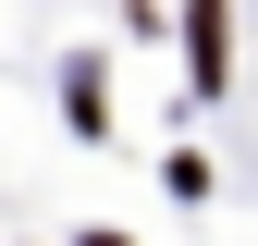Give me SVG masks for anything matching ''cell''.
Instances as JSON below:
<instances>
[{
	"mask_svg": "<svg viewBox=\"0 0 258 246\" xmlns=\"http://www.w3.org/2000/svg\"><path fill=\"white\" fill-rule=\"evenodd\" d=\"M184 61H197V86H221V0L184 13Z\"/></svg>",
	"mask_w": 258,
	"mask_h": 246,
	"instance_id": "obj_1",
	"label": "cell"
},
{
	"mask_svg": "<svg viewBox=\"0 0 258 246\" xmlns=\"http://www.w3.org/2000/svg\"><path fill=\"white\" fill-rule=\"evenodd\" d=\"M86 246H123V234H86Z\"/></svg>",
	"mask_w": 258,
	"mask_h": 246,
	"instance_id": "obj_2",
	"label": "cell"
}]
</instances>
